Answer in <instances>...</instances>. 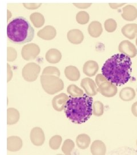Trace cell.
Here are the masks:
<instances>
[{"label":"cell","mask_w":137,"mask_h":155,"mask_svg":"<svg viewBox=\"0 0 137 155\" xmlns=\"http://www.w3.org/2000/svg\"><path fill=\"white\" fill-rule=\"evenodd\" d=\"M104 106L103 104L99 101H95L93 104V114L95 116L100 117L103 115Z\"/></svg>","instance_id":"28"},{"label":"cell","mask_w":137,"mask_h":155,"mask_svg":"<svg viewBox=\"0 0 137 155\" xmlns=\"http://www.w3.org/2000/svg\"><path fill=\"white\" fill-rule=\"evenodd\" d=\"M136 95V93L134 89L130 87H126L122 89L120 93V97L121 100L123 101H130L133 100Z\"/></svg>","instance_id":"23"},{"label":"cell","mask_w":137,"mask_h":155,"mask_svg":"<svg viewBox=\"0 0 137 155\" xmlns=\"http://www.w3.org/2000/svg\"><path fill=\"white\" fill-rule=\"evenodd\" d=\"M42 75H55V76L60 77V71L59 69L55 67H46L44 68Z\"/></svg>","instance_id":"32"},{"label":"cell","mask_w":137,"mask_h":155,"mask_svg":"<svg viewBox=\"0 0 137 155\" xmlns=\"http://www.w3.org/2000/svg\"><path fill=\"white\" fill-rule=\"evenodd\" d=\"M30 138L32 143L34 145L41 146L44 144L45 140L44 131L40 127H34L31 130Z\"/></svg>","instance_id":"10"},{"label":"cell","mask_w":137,"mask_h":155,"mask_svg":"<svg viewBox=\"0 0 137 155\" xmlns=\"http://www.w3.org/2000/svg\"><path fill=\"white\" fill-rule=\"evenodd\" d=\"M69 98V97L65 93H61L54 97L52 100V106L55 110L57 111L63 110L65 109Z\"/></svg>","instance_id":"11"},{"label":"cell","mask_w":137,"mask_h":155,"mask_svg":"<svg viewBox=\"0 0 137 155\" xmlns=\"http://www.w3.org/2000/svg\"><path fill=\"white\" fill-rule=\"evenodd\" d=\"M22 147V139L18 136H10L7 139V150L11 152H17Z\"/></svg>","instance_id":"12"},{"label":"cell","mask_w":137,"mask_h":155,"mask_svg":"<svg viewBox=\"0 0 137 155\" xmlns=\"http://www.w3.org/2000/svg\"><path fill=\"white\" fill-rule=\"evenodd\" d=\"M62 139L61 136L55 135L50 139V147L52 150H56L59 149L62 143Z\"/></svg>","instance_id":"29"},{"label":"cell","mask_w":137,"mask_h":155,"mask_svg":"<svg viewBox=\"0 0 137 155\" xmlns=\"http://www.w3.org/2000/svg\"><path fill=\"white\" fill-rule=\"evenodd\" d=\"M95 82L98 86L99 92L105 97H113L118 92L117 86L109 81L102 74L97 75Z\"/></svg>","instance_id":"5"},{"label":"cell","mask_w":137,"mask_h":155,"mask_svg":"<svg viewBox=\"0 0 137 155\" xmlns=\"http://www.w3.org/2000/svg\"><path fill=\"white\" fill-rule=\"evenodd\" d=\"M40 52V48L38 45L31 43L28 44L22 48L21 55L23 59L26 61L35 59Z\"/></svg>","instance_id":"7"},{"label":"cell","mask_w":137,"mask_h":155,"mask_svg":"<svg viewBox=\"0 0 137 155\" xmlns=\"http://www.w3.org/2000/svg\"><path fill=\"white\" fill-rule=\"evenodd\" d=\"M67 92L70 96L74 97H81L84 94L82 89L79 88L76 84L69 85L67 87Z\"/></svg>","instance_id":"27"},{"label":"cell","mask_w":137,"mask_h":155,"mask_svg":"<svg viewBox=\"0 0 137 155\" xmlns=\"http://www.w3.org/2000/svg\"><path fill=\"white\" fill-rule=\"evenodd\" d=\"M23 5L27 9H34L36 8H37L39 7L41 5V4H23Z\"/></svg>","instance_id":"34"},{"label":"cell","mask_w":137,"mask_h":155,"mask_svg":"<svg viewBox=\"0 0 137 155\" xmlns=\"http://www.w3.org/2000/svg\"><path fill=\"white\" fill-rule=\"evenodd\" d=\"M93 100L86 94L77 97L70 96L64 109L66 117L77 124L86 122L93 114Z\"/></svg>","instance_id":"2"},{"label":"cell","mask_w":137,"mask_h":155,"mask_svg":"<svg viewBox=\"0 0 137 155\" xmlns=\"http://www.w3.org/2000/svg\"><path fill=\"white\" fill-rule=\"evenodd\" d=\"M45 58L50 63L55 64L60 61L62 58V54L59 50L52 48L46 52Z\"/></svg>","instance_id":"19"},{"label":"cell","mask_w":137,"mask_h":155,"mask_svg":"<svg viewBox=\"0 0 137 155\" xmlns=\"http://www.w3.org/2000/svg\"><path fill=\"white\" fill-rule=\"evenodd\" d=\"M132 114L137 117V102H135L132 106Z\"/></svg>","instance_id":"35"},{"label":"cell","mask_w":137,"mask_h":155,"mask_svg":"<svg viewBox=\"0 0 137 155\" xmlns=\"http://www.w3.org/2000/svg\"><path fill=\"white\" fill-rule=\"evenodd\" d=\"M81 86L85 90L86 94L89 96H94L99 92L98 87L93 79L89 78H83L81 82Z\"/></svg>","instance_id":"9"},{"label":"cell","mask_w":137,"mask_h":155,"mask_svg":"<svg viewBox=\"0 0 137 155\" xmlns=\"http://www.w3.org/2000/svg\"><path fill=\"white\" fill-rule=\"evenodd\" d=\"M74 5L79 8H87L92 5V4H74Z\"/></svg>","instance_id":"36"},{"label":"cell","mask_w":137,"mask_h":155,"mask_svg":"<svg viewBox=\"0 0 137 155\" xmlns=\"http://www.w3.org/2000/svg\"><path fill=\"white\" fill-rule=\"evenodd\" d=\"M104 25L105 30L109 33L114 32L117 28V23L113 18H109L106 20L104 22Z\"/></svg>","instance_id":"30"},{"label":"cell","mask_w":137,"mask_h":155,"mask_svg":"<svg viewBox=\"0 0 137 155\" xmlns=\"http://www.w3.org/2000/svg\"><path fill=\"white\" fill-rule=\"evenodd\" d=\"M66 77L71 81H77L80 78V72L76 67L69 66L65 69Z\"/></svg>","instance_id":"21"},{"label":"cell","mask_w":137,"mask_h":155,"mask_svg":"<svg viewBox=\"0 0 137 155\" xmlns=\"http://www.w3.org/2000/svg\"><path fill=\"white\" fill-rule=\"evenodd\" d=\"M136 45H137V39H136Z\"/></svg>","instance_id":"37"},{"label":"cell","mask_w":137,"mask_h":155,"mask_svg":"<svg viewBox=\"0 0 137 155\" xmlns=\"http://www.w3.org/2000/svg\"><path fill=\"white\" fill-rule=\"evenodd\" d=\"M90 150L93 155H104L106 152V147L102 141L95 140L92 144Z\"/></svg>","instance_id":"20"},{"label":"cell","mask_w":137,"mask_h":155,"mask_svg":"<svg viewBox=\"0 0 137 155\" xmlns=\"http://www.w3.org/2000/svg\"><path fill=\"white\" fill-rule=\"evenodd\" d=\"M7 36L12 43L24 45L33 40L34 29L26 18L17 17L8 24Z\"/></svg>","instance_id":"3"},{"label":"cell","mask_w":137,"mask_h":155,"mask_svg":"<svg viewBox=\"0 0 137 155\" xmlns=\"http://www.w3.org/2000/svg\"><path fill=\"white\" fill-rule=\"evenodd\" d=\"M17 58V52L15 49L11 47L8 48V57L7 60L8 61H14Z\"/></svg>","instance_id":"33"},{"label":"cell","mask_w":137,"mask_h":155,"mask_svg":"<svg viewBox=\"0 0 137 155\" xmlns=\"http://www.w3.org/2000/svg\"><path fill=\"white\" fill-rule=\"evenodd\" d=\"M56 29L50 25L45 27L43 29L39 31L37 33L39 38L46 40H50L54 39L56 36Z\"/></svg>","instance_id":"15"},{"label":"cell","mask_w":137,"mask_h":155,"mask_svg":"<svg viewBox=\"0 0 137 155\" xmlns=\"http://www.w3.org/2000/svg\"><path fill=\"white\" fill-rule=\"evenodd\" d=\"M90 137L86 134H81L78 135L76 139V143L79 148L85 150L88 148L90 144Z\"/></svg>","instance_id":"24"},{"label":"cell","mask_w":137,"mask_h":155,"mask_svg":"<svg viewBox=\"0 0 137 155\" xmlns=\"http://www.w3.org/2000/svg\"><path fill=\"white\" fill-rule=\"evenodd\" d=\"M68 40L74 45L81 44L84 39V36L82 32L79 29H71L67 34Z\"/></svg>","instance_id":"14"},{"label":"cell","mask_w":137,"mask_h":155,"mask_svg":"<svg viewBox=\"0 0 137 155\" xmlns=\"http://www.w3.org/2000/svg\"><path fill=\"white\" fill-rule=\"evenodd\" d=\"M89 15L86 12L81 11L77 13L76 20L78 23L79 24H86L89 21Z\"/></svg>","instance_id":"31"},{"label":"cell","mask_w":137,"mask_h":155,"mask_svg":"<svg viewBox=\"0 0 137 155\" xmlns=\"http://www.w3.org/2000/svg\"><path fill=\"white\" fill-rule=\"evenodd\" d=\"M122 17L126 21H132L136 20L137 18V8L134 6L126 5L122 10Z\"/></svg>","instance_id":"13"},{"label":"cell","mask_w":137,"mask_h":155,"mask_svg":"<svg viewBox=\"0 0 137 155\" xmlns=\"http://www.w3.org/2000/svg\"><path fill=\"white\" fill-rule=\"evenodd\" d=\"M75 147V144L70 139L66 140L62 145V150L65 155H70Z\"/></svg>","instance_id":"26"},{"label":"cell","mask_w":137,"mask_h":155,"mask_svg":"<svg viewBox=\"0 0 137 155\" xmlns=\"http://www.w3.org/2000/svg\"><path fill=\"white\" fill-rule=\"evenodd\" d=\"M41 67L35 63H29L26 64L22 70L23 78L27 82H34L39 77Z\"/></svg>","instance_id":"6"},{"label":"cell","mask_w":137,"mask_h":155,"mask_svg":"<svg viewBox=\"0 0 137 155\" xmlns=\"http://www.w3.org/2000/svg\"><path fill=\"white\" fill-rule=\"evenodd\" d=\"M103 32L102 25L100 22L94 21L91 22L88 27V32L89 35L94 38L99 37Z\"/></svg>","instance_id":"18"},{"label":"cell","mask_w":137,"mask_h":155,"mask_svg":"<svg viewBox=\"0 0 137 155\" xmlns=\"http://www.w3.org/2000/svg\"><path fill=\"white\" fill-rule=\"evenodd\" d=\"M41 83L44 91L50 95L56 94L64 88V83L60 77L55 75H42Z\"/></svg>","instance_id":"4"},{"label":"cell","mask_w":137,"mask_h":155,"mask_svg":"<svg viewBox=\"0 0 137 155\" xmlns=\"http://www.w3.org/2000/svg\"><path fill=\"white\" fill-rule=\"evenodd\" d=\"M98 70V64L93 61H86L83 67V72L88 77H93Z\"/></svg>","instance_id":"16"},{"label":"cell","mask_w":137,"mask_h":155,"mask_svg":"<svg viewBox=\"0 0 137 155\" xmlns=\"http://www.w3.org/2000/svg\"></svg>","instance_id":"38"},{"label":"cell","mask_w":137,"mask_h":155,"mask_svg":"<svg viewBox=\"0 0 137 155\" xmlns=\"http://www.w3.org/2000/svg\"><path fill=\"white\" fill-rule=\"evenodd\" d=\"M132 61L130 57L118 54L111 56L102 67V74L117 86H121L131 78Z\"/></svg>","instance_id":"1"},{"label":"cell","mask_w":137,"mask_h":155,"mask_svg":"<svg viewBox=\"0 0 137 155\" xmlns=\"http://www.w3.org/2000/svg\"></svg>","instance_id":"39"},{"label":"cell","mask_w":137,"mask_h":155,"mask_svg":"<svg viewBox=\"0 0 137 155\" xmlns=\"http://www.w3.org/2000/svg\"><path fill=\"white\" fill-rule=\"evenodd\" d=\"M20 113L14 108H8L7 110V124L11 125L16 124L20 120Z\"/></svg>","instance_id":"22"},{"label":"cell","mask_w":137,"mask_h":155,"mask_svg":"<svg viewBox=\"0 0 137 155\" xmlns=\"http://www.w3.org/2000/svg\"><path fill=\"white\" fill-rule=\"evenodd\" d=\"M122 33L129 39H134L137 34V24H128L122 28Z\"/></svg>","instance_id":"17"},{"label":"cell","mask_w":137,"mask_h":155,"mask_svg":"<svg viewBox=\"0 0 137 155\" xmlns=\"http://www.w3.org/2000/svg\"><path fill=\"white\" fill-rule=\"evenodd\" d=\"M30 19L34 26L36 28H40L44 25L45 18L42 15L39 13H34L30 16Z\"/></svg>","instance_id":"25"},{"label":"cell","mask_w":137,"mask_h":155,"mask_svg":"<svg viewBox=\"0 0 137 155\" xmlns=\"http://www.w3.org/2000/svg\"><path fill=\"white\" fill-rule=\"evenodd\" d=\"M119 51L130 58H135L137 55L136 47L130 41L128 40H123L121 41L118 46Z\"/></svg>","instance_id":"8"}]
</instances>
